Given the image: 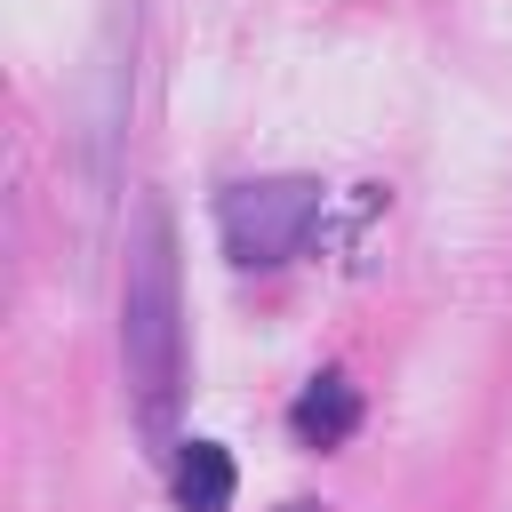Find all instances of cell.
I'll return each instance as SVG.
<instances>
[{
  "mask_svg": "<svg viewBox=\"0 0 512 512\" xmlns=\"http://www.w3.org/2000/svg\"><path fill=\"white\" fill-rule=\"evenodd\" d=\"M120 360H128V400L160 432L184 384V312H176V240L168 216L144 200L128 224V272H120Z\"/></svg>",
  "mask_w": 512,
  "mask_h": 512,
  "instance_id": "cell-1",
  "label": "cell"
},
{
  "mask_svg": "<svg viewBox=\"0 0 512 512\" xmlns=\"http://www.w3.org/2000/svg\"><path fill=\"white\" fill-rule=\"evenodd\" d=\"M216 232H224V256L240 272H272L288 264L312 232H320V184L312 176H272V184H232L216 200Z\"/></svg>",
  "mask_w": 512,
  "mask_h": 512,
  "instance_id": "cell-2",
  "label": "cell"
},
{
  "mask_svg": "<svg viewBox=\"0 0 512 512\" xmlns=\"http://www.w3.org/2000/svg\"><path fill=\"white\" fill-rule=\"evenodd\" d=\"M288 424H296L304 448H336V440H352V424H360V392H352L344 376H320V384H304V400L288 408Z\"/></svg>",
  "mask_w": 512,
  "mask_h": 512,
  "instance_id": "cell-3",
  "label": "cell"
},
{
  "mask_svg": "<svg viewBox=\"0 0 512 512\" xmlns=\"http://www.w3.org/2000/svg\"><path fill=\"white\" fill-rule=\"evenodd\" d=\"M168 488H176L184 512H232V456H224L216 440H184Z\"/></svg>",
  "mask_w": 512,
  "mask_h": 512,
  "instance_id": "cell-4",
  "label": "cell"
}]
</instances>
